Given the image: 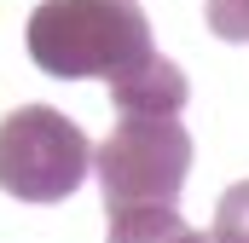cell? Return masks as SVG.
I'll return each instance as SVG.
<instances>
[{
    "mask_svg": "<svg viewBox=\"0 0 249 243\" xmlns=\"http://www.w3.org/2000/svg\"><path fill=\"white\" fill-rule=\"evenodd\" d=\"M93 174L105 208L174 203L191 174V133L180 127V116H122L116 133L93 151Z\"/></svg>",
    "mask_w": 249,
    "mask_h": 243,
    "instance_id": "cell-3",
    "label": "cell"
},
{
    "mask_svg": "<svg viewBox=\"0 0 249 243\" xmlns=\"http://www.w3.org/2000/svg\"><path fill=\"white\" fill-rule=\"evenodd\" d=\"M151 52L139 0H41L29 12V58L53 81H116Z\"/></svg>",
    "mask_w": 249,
    "mask_h": 243,
    "instance_id": "cell-1",
    "label": "cell"
},
{
    "mask_svg": "<svg viewBox=\"0 0 249 243\" xmlns=\"http://www.w3.org/2000/svg\"><path fill=\"white\" fill-rule=\"evenodd\" d=\"M209 29L220 41H249V0H209Z\"/></svg>",
    "mask_w": 249,
    "mask_h": 243,
    "instance_id": "cell-7",
    "label": "cell"
},
{
    "mask_svg": "<svg viewBox=\"0 0 249 243\" xmlns=\"http://www.w3.org/2000/svg\"><path fill=\"white\" fill-rule=\"evenodd\" d=\"M105 243H214V238L191 232L174 214V203H133V208H110V238Z\"/></svg>",
    "mask_w": 249,
    "mask_h": 243,
    "instance_id": "cell-5",
    "label": "cell"
},
{
    "mask_svg": "<svg viewBox=\"0 0 249 243\" xmlns=\"http://www.w3.org/2000/svg\"><path fill=\"white\" fill-rule=\"evenodd\" d=\"M186 99H191L186 69L168 64L162 52H151L145 64H133L127 75L110 81V104H116V116H180Z\"/></svg>",
    "mask_w": 249,
    "mask_h": 243,
    "instance_id": "cell-4",
    "label": "cell"
},
{
    "mask_svg": "<svg viewBox=\"0 0 249 243\" xmlns=\"http://www.w3.org/2000/svg\"><path fill=\"white\" fill-rule=\"evenodd\" d=\"M93 168V145L53 104H23L0 122V191L23 203H64Z\"/></svg>",
    "mask_w": 249,
    "mask_h": 243,
    "instance_id": "cell-2",
    "label": "cell"
},
{
    "mask_svg": "<svg viewBox=\"0 0 249 243\" xmlns=\"http://www.w3.org/2000/svg\"><path fill=\"white\" fill-rule=\"evenodd\" d=\"M214 243H249V180H238L214 208Z\"/></svg>",
    "mask_w": 249,
    "mask_h": 243,
    "instance_id": "cell-6",
    "label": "cell"
}]
</instances>
